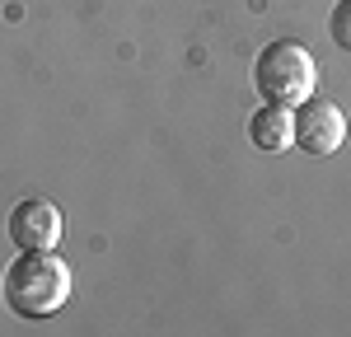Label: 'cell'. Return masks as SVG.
Instances as JSON below:
<instances>
[{
	"label": "cell",
	"instance_id": "1",
	"mask_svg": "<svg viewBox=\"0 0 351 337\" xmlns=\"http://www.w3.org/2000/svg\"><path fill=\"white\" fill-rule=\"evenodd\" d=\"M5 305L19 319H52L71 300V267L52 249H28L5 267Z\"/></svg>",
	"mask_w": 351,
	"mask_h": 337
},
{
	"label": "cell",
	"instance_id": "2",
	"mask_svg": "<svg viewBox=\"0 0 351 337\" xmlns=\"http://www.w3.org/2000/svg\"><path fill=\"white\" fill-rule=\"evenodd\" d=\"M314 84H319V66H314L304 42H291V38L267 42L258 52V61H253V89H258L263 103L295 108V103H304L314 94Z\"/></svg>",
	"mask_w": 351,
	"mask_h": 337
},
{
	"label": "cell",
	"instance_id": "3",
	"mask_svg": "<svg viewBox=\"0 0 351 337\" xmlns=\"http://www.w3.org/2000/svg\"><path fill=\"white\" fill-rule=\"evenodd\" d=\"M295 127H291V145H300L304 155H332L342 140H347V117L332 99H304L295 103Z\"/></svg>",
	"mask_w": 351,
	"mask_h": 337
},
{
	"label": "cell",
	"instance_id": "4",
	"mask_svg": "<svg viewBox=\"0 0 351 337\" xmlns=\"http://www.w3.org/2000/svg\"><path fill=\"white\" fill-rule=\"evenodd\" d=\"M10 244L19 253L28 249H56L61 244V211L47 197H24L10 211Z\"/></svg>",
	"mask_w": 351,
	"mask_h": 337
},
{
	"label": "cell",
	"instance_id": "5",
	"mask_svg": "<svg viewBox=\"0 0 351 337\" xmlns=\"http://www.w3.org/2000/svg\"><path fill=\"white\" fill-rule=\"evenodd\" d=\"M295 108H286V103H263V108L248 117V136L258 150H286L291 145V127H295Z\"/></svg>",
	"mask_w": 351,
	"mask_h": 337
},
{
	"label": "cell",
	"instance_id": "6",
	"mask_svg": "<svg viewBox=\"0 0 351 337\" xmlns=\"http://www.w3.org/2000/svg\"><path fill=\"white\" fill-rule=\"evenodd\" d=\"M328 33H332V42H337L342 52H351V0H337V5H332Z\"/></svg>",
	"mask_w": 351,
	"mask_h": 337
}]
</instances>
